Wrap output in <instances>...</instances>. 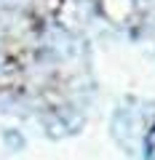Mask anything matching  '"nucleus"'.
Masks as SVG:
<instances>
[{"label": "nucleus", "instance_id": "1", "mask_svg": "<svg viewBox=\"0 0 155 160\" xmlns=\"http://www.w3.org/2000/svg\"><path fill=\"white\" fill-rule=\"evenodd\" d=\"M144 160H155V128L144 139Z\"/></svg>", "mask_w": 155, "mask_h": 160}]
</instances>
